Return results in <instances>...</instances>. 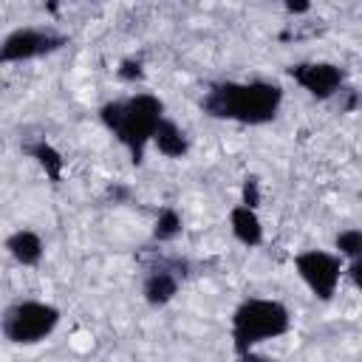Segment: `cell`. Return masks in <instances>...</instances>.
Wrapping results in <instances>:
<instances>
[{"mask_svg": "<svg viewBox=\"0 0 362 362\" xmlns=\"http://www.w3.org/2000/svg\"><path fill=\"white\" fill-rule=\"evenodd\" d=\"M286 8H288L291 14H305L311 6H308V3H286Z\"/></svg>", "mask_w": 362, "mask_h": 362, "instance_id": "obj_18", "label": "cell"}, {"mask_svg": "<svg viewBox=\"0 0 362 362\" xmlns=\"http://www.w3.org/2000/svg\"><path fill=\"white\" fill-rule=\"evenodd\" d=\"M25 153H28V156H31V158L45 170V175H48L51 181H59V178H62V167H65V161H62L59 150H57V147H51L45 139L25 144Z\"/></svg>", "mask_w": 362, "mask_h": 362, "instance_id": "obj_12", "label": "cell"}, {"mask_svg": "<svg viewBox=\"0 0 362 362\" xmlns=\"http://www.w3.org/2000/svg\"><path fill=\"white\" fill-rule=\"evenodd\" d=\"M178 274L173 272V269H167V266H158V269H153L147 277H144V286H141V294H144V300L150 303V305H167L175 294H178Z\"/></svg>", "mask_w": 362, "mask_h": 362, "instance_id": "obj_8", "label": "cell"}, {"mask_svg": "<svg viewBox=\"0 0 362 362\" xmlns=\"http://www.w3.org/2000/svg\"><path fill=\"white\" fill-rule=\"evenodd\" d=\"M334 243H337L342 260H348V263L351 260H362V229H356V226L342 229Z\"/></svg>", "mask_w": 362, "mask_h": 362, "instance_id": "obj_14", "label": "cell"}, {"mask_svg": "<svg viewBox=\"0 0 362 362\" xmlns=\"http://www.w3.org/2000/svg\"><path fill=\"white\" fill-rule=\"evenodd\" d=\"M68 42L65 34L51 28H17L0 40V62H25L37 57H48Z\"/></svg>", "mask_w": 362, "mask_h": 362, "instance_id": "obj_6", "label": "cell"}, {"mask_svg": "<svg viewBox=\"0 0 362 362\" xmlns=\"http://www.w3.org/2000/svg\"><path fill=\"white\" fill-rule=\"evenodd\" d=\"M59 325V308L51 303H40V300H23L14 303L3 320H0V331L8 342L14 345H34L42 342L45 337L54 334V328Z\"/></svg>", "mask_w": 362, "mask_h": 362, "instance_id": "obj_4", "label": "cell"}, {"mask_svg": "<svg viewBox=\"0 0 362 362\" xmlns=\"http://www.w3.org/2000/svg\"><path fill=\"white\" fill-rule=\"evenodd\" d=\"M116 74H119L122 82H141V79H144V65H141L139 57H127V59L119 62Z\"/></svg>", "mask_w": 362, "mask_h": 362, "instance_id": "obj_15", "label": "cell"}, {"mask_svg": "<svg viewBox=\"0 0 362 362\" xmlns=\"http://www.w3.org/2000/svg\"><path fill=\"white\" fill-rule=\"evenodd\" d=\"M6 249L8 255L20 263V266H37L42 260V240L37 232L31 229H17L6 238Z\"/></svg>", "mask_w": 362, "mask_h": 362, "instance_id": "obj_11", "label": "cell"}, {"mask_svg": "<svg viewBox=\"0 0 362 362\" xmlns=\"http://www.w3.org/2000/svg\"><path fill=\"white\" fill-rule=\"evenodd\" d=\"M99 119L130 153L133 164H141L144 147L153 141V133L164 119V102L153 93H133L127 99H113L102 105Z\"/></svg>", "mask_w": 362, "mask_h": 362, "instance_id": "obj_2", "label": "cell"}, {"mask_svg": "<svg viewBox=\"0 0 362 362\" xmlns=\"http://www.w3.org/2000/svg\"><path fill=\"white\" fill-rule=\"evenodd\" d=\"M240 195H243V201H240L243 206L257 209V204H260V181H257V175H246V178H243Z\"/></svg>", "mask_w": 362, "mask_h": 362, "instance_id": "obj_16", "label": "cell"}, {"mask_svg": "<svg viewBox=\"0 0 362 362\" xmlns=\"http://www.w3.org/2000/svg\"><path fill=\"white\" fill-rule=\"evenodd\" d=\"M178 235H181V215L173 206L161 209L156 218V226H153V238L158 243H167V240H175Z\"/></svg>", "mask_w": 362, "mask_h": 362, "instance_id": "obj_13", "label": "cell"}, {"mask_svg": "<svg viewBox=\"0 0 362 362\" xmlns=\"http://www.w3.org/2000/svg\"><path fill=\"white\" fill-rule=\"evenodd\" d=\"M291 328V314L280 300L252 297L243 300L232 314V348L235 354L252 351L257 342L283 337Z\"/></svg>", "mask_w": 362, "mask_h": 362, "instance_id": "obj_3", "label": "cell"}, {"mask_svg": "<svg viewBox=\"0 0 362 362\" xmlns=\"http://www.w3.org/2000/svg\"><path fill=\"white\" fill-rule=\"evenodd\" d=\"M294 269H297L300 280L311 288L314 297L331 300L337 294L342 274H345V260L339 255H331L322 249H308V252H300L294 257Z\"/></svg>", "mask_w": 362, "mask_h": 362, "instance_id": "obj_5", "label": "cell"}, {"mask_svg": "<svg viewBox=\"0 0 362 362\" xmlns=\"http://www.w3.org/2000/svg\"><path fill=\"white\" fill-rule=\"evenodd\" d=\"M153 144H156V150L161 153V156H167V158H184L187 156V150H189V139H187V133L173 122V119H161V124L156 127V133H153Z\"/></svg>", "mask_w": 362, "mask_h": 362, "instance_id": "obj_9", "label": "cell"}, {"mask_svg": "<svg viewBox=\"0 0 362 362\" xmlns=\"http://www.w3.org/2000/svg\"><path fill=\"white\" fill-rule=\"evenodd\" d=\"M280 105H283V88L266 79L218 82L201 99L204 113H209L212 119H232L240 124H266L277 116Z\"/></svg>", "mask_w": 362, "mask_h": 362, "instance_id": "obj_1", "label": "cell"}, {"mask_svg": "<svg viewBox=\"0 0 362 362\" xmlns=\"http://www.w3.org/2000/svg\"><path fill=\"white\" fill-rule=\"evenodd\" d=\"M238 362H274V359H269L263 354H255V351H246V354L238 356Z\"/></svg>", "mask_w": 362, "mask_h": 362, "instance_id": "obj_17", "label": "cell"}, {"mask_svg": "<svg viewBox=\"0 0 362 362\" xmlns=\"http://www.w3.org/2000/svg\"><path fill=\"white\" fill-rule=\"evenodd\" d=\"M229 226H232V235L243 243V246H260L263 243V223H260V218H257V212L255 209H249V206H235L232 212H229Z\"/></svg>", "mask_w": 362, "mask_h": 362, "instance_id": "obj_10", "label": "cell"}, {"mask_svg": "<svg viewBox=\"0 0 362 362\" xmlns=\"http://www.w3.org/2000/svg\"><path fill=\"white\" fill-rule=\"evenodd\" d=\"M288 76L314 99H331L345 85V71L334 62H297L288 68Z\"/></svg>", "mask_w": 362, "mask_h": 362, "instance_id": "obj_7", "label": "cell"}]
</instances>
